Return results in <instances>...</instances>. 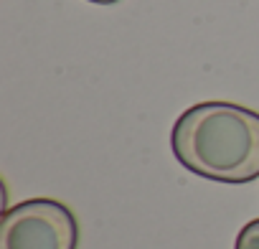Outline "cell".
<instances>
[{
    "mask_svg": "<svg viewBox=\"0 0 259 249\" xmlns=\"http://www.w3.org/2000/svg\"><path fill=\"white\" fill-rule=\"evenodd\" d=\"M170 148L193 176L216 183L259 178V112L234 102H201L173 124Z\"/></svg>",
    "mask_w": 259,
    "mask_h": 249,
    "instance_id": "cell-1",
    "label": "cell"
},
{
    "mask_svg": "<svg viewBox=\"0 0 259 249\" xmlns=\"http://www.w3.org/2000/svg\"><path fill=\"white\" fill-rule=\"evenodd\" d=\"M79 221L56 198H28L3 211L0 249H76Z\"/></svg>",
    "mask_w": 259,
    "mask_h": 249,
    "instance_id": "cell-2",
    "label": "cell"
},
{
    "mask_svg": "<svg viewBox=\"0 0 259 249\" xmlns=\"http://www.w3.org/2000/svg\"><path fill=\"white\" fill-rule=\"evenodd\" d=\"M234 249H259V219H251L236 234Z\"/></svg>",
    "mask_w": 259,
    "mask_h": 249,
    "instance_id": "cell-3",
    "label": "cell"
},
{
    "mask_svg": "<svg viewBox=\"0 0 259 249\" xmlns=\"http://www.w3.org/2000/svg\"><path fill=\"white\" fill-rule=\"evenodd\" d=\"M89 3H97V6H112V3H119V0H89Z\"/></svg>",
    "mask_w": 259,
    "mask_h": 249,
    "instance_id": "cell-4",
    "label": "cell"
}]
</instances>
